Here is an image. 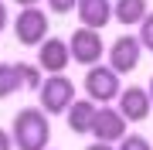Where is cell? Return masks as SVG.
<instances>
[{
  "label": "cell",
  "mask_w": 153,
  "mask_h": 150,
  "mask_svg": "<svg viewBox=\"0 0 153 150\" xmlns=\"http://www.w3.org/2000/svg\"><path fill=\"white\" fill-rule=\"evenodd\" d=\"M143 14H146V0H116L112 4V21H119V24H140L143 21Z\"/></svg>",
  "instance_id": "7c38bea8"
},
{
  "label": "cell",
  "mask_w": 153,
  "mask_h": 150,
  "mask_svg": "<svg viewBox=\"0 0 153 150\" xmlns=\"http://www.w3.org/2000/svg\"><path fill=\"white\" fill-rule=\"evenodd\" d=\"M0 150H14V140H10L7 130H0Z\"/></svg>",
  "instance_id": "ac0fdd59"
},
{
  "label": "cell",
  "mask_w": 153,
  "mask_h": 150,
  "mask_svg": "<svg viewBox=\"0 0 153 150\" xmlns=\"http://www.w3.org/2000/svg\"><path fill=\"white\" fill-rule=\"evenodd\" d=\"M116 99H119V106H116V109L123 113V119L126 123H143L150 116V96H146V89H140V85H126V89H119V96H116Z\"/></svg>",
  "instance_id": "ba28073f"
},
{
  "label": "cell",
  "mask_w": 153,
  "mask_h": 150,
  "mask_svg": "<svg viewBox=\"0 0 153 150\" xmlns=\"http://www.w3.org/2000/svg\"><path fill=\"white\" fill-rule=\"evenodd\" d=\"M85 150H116V147H112V143H102V140H95V143H88Z\"/></svg>",
  "instance_id": "d6986e66"
},
{
  "label": "cell",
  "mask_w": 153,
  "mask_h": 150,
  "mask_svg": "<svg viewBox=\"0 0 153 150\" xmlns=\"http://www.w3.org/2000/svg\"><path fill=\"white\" fill-rule=\"evenodd\" d=\"M24 89V78H21V65L17 61H4L0 65V99H10Z\"/></svg>",
  "instance_id": "4fadbf2b"
},
{
  "label": "cell",
  "mask_w": 153,
  "mask_h": 150,
  "mask_svg": "<svg viewBox=\"0 0 153 150\" xmlns=\"http://www.w3.org/2000/svg\"><path fill=\"white\" fill-rule=\"evenodd\" d=\"M116 150H153V143H150L146 137H140V133H126Z\"/></svg>",
  "instance_id": "2e32d148"
},
{
  "label": "cell",
  "mask_w": 153,
  "mask_h": 150,
  "mask_svg": "<svg viewBox=\"0 0 153 150\" xmlns=\"http://www.w3.org/2000/svg\"><path fill=\"white\" fill-rule=\"evenodd\" d=\"M21 65V78H24V89H34L38 92V85H41V78H44V72L38 65H27V61H17Z\"/></svg>",
  "instance_id": "5bb4252c"
},
{
  "label": "cell",
  "mask_w": 153,
  "mask_h": 150,
  "mask_svg": "<svg viewBox=\"0 0 153 150\" xmlns=\"http://www.w3.org/2000/svg\"><path fill=\"white\" fill-rule=\"evenodd\" d=\"M68 55L71 61H78V65H99V61L105 58V41L102 34H99L95 28H78L75 34L68 38Z\"/></svg>",
  "instance_id": "277c9868"
},
{
  "label": "cell",
  "mask_w": 153,
  "mask_h": 150,
  "mask_svg": "<svg viewBox=\"0 0 153 150\" xmlns=\"http://www.w3.org/2000/svg\"><path fill=\"white\" fill-rule=\"evenodd\" d=\"M140 38H133V34H123V38H116L112 41V48H109V68L116 75H126V72H133V68H140Z\"/></svg>",
  "instance_id": "52a82bcc"
},
{
  "label": "cell",
  "mask_w": 153,
  "mask_h": 150,
  "mask_svg": "<svg viewBox=\"0 0 153 150\" xmlns=\"http://www.w3.org/2000/svg\"><path fill=\"white\" fill-rule=\"evenodd\" d=\"M14 4H21V7H31V4H38V0H14Z\"/></svg>",
  "instance_id": "7402d4cb"
},
{
  "label": "cell",
  "mask_w": 153,
  "mask_h": 150,
  "mask_svg": "<svg viewBox=\"0 0 153 150\" xmlns=\"http://www.w3.org/2000/svg\"><path fill=\"white\" fill-rule=\"evenodd\" d=\"M68 61H71L68 41H61V38H44L41 45H38V68H41V72H48V75L65 72Z\"/></svg>",
  "instance_id": "9c48e42d"
},
{
  "label": "cell",
  "mask_w": 153,
  "mask_h": 150,
  "mask_svg": "<svg viewBox=\"0 0 153 150\" xmlns=\"http://www.w3.org/2000/svg\"><path fill=\"white\" fill-rule=\"evenodd\" d=\"M75 4H78V0H48V7H51V14H71V10H75Z\"/></svg>",
  "instance_id": "e0dca14e"
},
{
  "label": "cell",
  "mask_w": 153,
  "mask_h": 150,
  "mask_svg": "<svg viewBox=\"0 0 153 150\" xmlns=\"http://www.w3.org/2000/svg\"><path fill=\"white\" fill-rule=\"evenodd\" d=\"M140 45L146 51H153V10H146L140 21Z\"/></svg>",
  "instance_id": "9a60e30c"
},
{
  "label": "cell",
  "mask_w": 153,
  "mask_h": 150,
  "mask_svg": "<svg viewBox=\"0 0 153 150\" xmlns=\"http://www.w3.org/2000/svg\"><path fill=\"white\" fill-rule=\"evenodd\" d=\"M78 10V21H82V28H105V24L112 21V4L109 0H78L75 4Z\"/></svg>",
  "instance_id": "30bf717a"
},
{
  "label": "cell",
  "mask_w": 153,
  "mask_h": 150,
  "mask_svg": "<svg viewBox=\"0 0 153 150\" xmlns=\"http://www.w3.org/2000/svg\"><path fill=\"white\" fill-rule=\"evenodd\" d=\"M95 106L92 99H71V106L65 109V119H68V130L78 137L88 133V126H92V116H95Z\"/></svg>",
  "instance_id": "8fae6325"
},
{
  "label": "cell",
  "mask_w": 153,
  "mask_h": 150,
  "mask_svg": "<svg viewBox=\"0 0 153 150\" xmlns=\"http://www.w3.org/2000/svg\"><path fill=\"white\" fill-rule=\"evenodd\" d=\"M44 150H48V147H44Z\"/></svg>",
  "instance_id": "603a6c76"
},
{
  "label": "cell",
  "mask_w": 153,
  "mask_h": 150,
  "mask_svg": "<svg viewBox=\"0 0 153 150\" xmlns=\"http://www.w3.org/2000/svg\"><path fill=\"white\" fill-rule=\"evenodd\" d=\"M48 28H51V21H48L44 10H38V4L21 7V14L14 17V38H17V45H24V48L41 45V41L48 38Z\"/></svg>",
  "instance_id": "3957f363"
},
{
  "label": "cell",
  "mask_w": 153,
  "mask_h": 150,
  "mask_svg": "<svg viewBox=\"0 0 153 150\" xmlns=\"http://www.w3.org/2000/svg\"><path fill=\"white\" fill-rule=\"evenodd\" d=\"M119 75L112 72L109 65H88V72H85V99H92V102H112L116 96H119Z\"/></svg>",
  "instance_id": "8992f818"
},
{
  "label": "cell",
  "mask_w": 153,
  "mask_h": 150,
  "mask_svg": "<svg viewBox=\"0 0 153 150\" xmlns=\"http://www.w3.org/2000/svg\"><path fill=\"white\" fill-rule=\"evenodd\" d=\"M10 140L14 150H44L51 140V123L41 106H24L10 123Z\"/></svg>",
  "instance_id": "6da1fadb"
},
{
  "label": "cell",
  "mask_w": 153,
  "mask_h": 150,
  "mask_svg": "<svg viewBox=\"0 0 153 150\" xmlns=\"http://www.w3.org/2000/svg\"><path fill=\"white\" fill-rule=\"evenodd\" d=\"M146 96H150V106H153V78H150V85H146Z\"/></svg>",
  "instance_id": "44dd1931"
},
{
  "label": "cell",
  "mask_w": 153,
  "mask_h": 150,
  "mask_svg": "<svg viewBox=\"0 0 153 150\" xmlns=\"http://www.w3.org/2000/svg\"><path fill=\"white\" fill-rule=\"evenodd\" d=\"M88 133L95 140H102V143H119V140L129 133V123L123 119L119 109H112V102H102V106H95V116H92Z\"/></svg>",
  "instance_id": "5b68a950"
},
{
  "label": "cell",
  "mask_w": 153,
  "mask_h": 150,
  "mask_svg": "<svg viewBox=\"0 0 153 150\" xmlns=\"http://www.w3.org/2000/svg\"><path fill=\"white\" fill-rule=\"evenodd\" d=\"M4 28H7V4L0 0V31H4Z\"/></svg>",
  "instance_id": "ffe728a7"
},
{
  "label": "cell",
  "mask_w": 153,
  "mask_h": 150,
  "mask_svg": "<svg viewBox=\"0 0 153 150\" xmlns=\"http://www.w3.org/2000/svg\"><path fill=\"white\" fill-rule=\"evenodd\" d=\"M38 99H41V109L48 113V116H61L71 106V99H75V82H71L65 72H55V75L41 78Z\"/></svg>",
  "instance_id": "7a4b0ae2"
}]
</instances>
